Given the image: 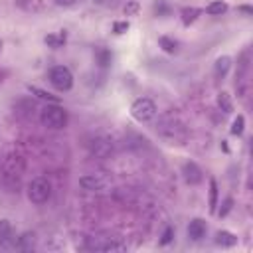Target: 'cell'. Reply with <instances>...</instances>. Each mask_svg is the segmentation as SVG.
<instances>
[{"instance_id":"cell-25","label":"cell","mask_w":253,"mask_h":253,"mask_svg":"<svg viewBox=\"0 0 253 253\" xmlns=\"http://www.w3.org/2000/svg\"><path fill=\"white\" fill-rule=\"evenodd\" d=\"M172 237H174V227H166L164 229V233H162V239H160V245H168L170 241H172Z\"/></svg>"},{"instance_id":"cell-26","label":"cell","mask_w":253,"mask_h":253,"mask_svg":"<svg viewBox=\"0 0 253 253\" xmlns=\"http://www.w3.org/2000/svg\"><path fill=\"white\" fill-rule=\"evenodd\" d=\"M231 206H233V200H231V198H225V200H223V204H221V210L217 211V213H219V217L227 215V213H229V210H231Z\"/></svg>"},{"instance_id":"cell-29","label":"cell","mask_w":253,"mask_h":253,"mask_svg":"<svg viewBox=\"0 0 253 253\" xmlns=\"http://www.w3.org/2000/svg\"><path fill=\"white\" fill-rule=\"evenodd\" d=\"M237 10H239V12H243V14H247V16H251V14H253V8H251V6H247V4L237 6Z\"/></svg>"},{"instance_id":"cell-11","label":"cell","mask_w":253,"mask_h":253,"mask_svg":"<svg viewBox=\"0 0 253 253\" xmlns=\"http://www.w3.org/2000/svg\"><path fill=\"white\" fill-rule=\"evenodd\" d=\"M213 241H215V245H219V247H233V245H237V235L231 233V231H227V229H219V231L215 233Z\"/></svg>"},{"instance_id":"cell-3","label":"cell","mask_w":253,"mask_h":253,"mask_svg":"<svg viewBox=\"0 0 253 253\" xmlns=\"http://www.w3.org/2000/svg\"><path fill=\"white\" fill-rule=\"evenodd\" d=\"M154 115H156V105H154L152 99L140 97V99L132 101V105H130V117H132L134 121L146 123V121H150Z\"/></svg>"},{"instance_id":"cell-12","label":"cell","mask_w":253,"mask_h":253,"mask_svg":"<svg viewBox=\"0 0 253 253\" xmlns=\"http://www.w3.org/2000/svg\"><path fill=\"white\" fill-rule=\"evenodd\" d=\"M111 150H113V144H111L109 140H103V138L93 140V144H91V152H93L95 156H101V158H105Z\"/></svg>"},{"instance_id":"cell-4","label":"cell","mask_w":253,"mask_h":253,"mask_svg":"<svg viewBox=\"0 0 253 253\" xmlns=\"http://www.w3.org/2000/svg\"><path fill=\"white\" fill-rule=\"evenodd\" d=\"M49 83L57 91H69L73 87V73L65 65H55L49 69Z\"/></svg>"},{"instance_id":"cell-5","label":"cell","mask_w":253,"mask_h":253,"mask_svg":"<svg viewBox=\"0 0 253 253\" xmlns=\"http://www.w3.org/2000/svg\"><path fill=\"white\" fill-rule=\"evenodd\" d=\"M126 245L117 237H89L85 249L89 251H123Z\"/></svg>"},{"instance_id":"cell-13","label":"cell","mask_w":253,"mask_h":253,"mask_svg":"<svg viewBox=\"0 0 253 253\" xmlns=\"http://www.w3.org/2000/svg\"><path fill=\"white\" fill-rule=\"evenodd\" d=\"M18 249H22V251H32L34 249V245H36V235L32 233V231H26V233H22L20 237H18Z\"/></svg>"},{"instance_id":"cell-17","label":"cell","mask_w":253,"mask_h":253,"mask_svg":"<svg viewBox=\"0 0 253 253\" xmlns=\"http://www.w3.org/2000/svg\"><path fill=\"white\" fill-rule=\"evenodd\" d=\"M158 45H160L166 53H176V49H178V42L172 40V38H168V36H160V38H158Z\"/></svg>"},{"instance_id":"cell-10","label":"cell","mask_w":253,"mask_h":253,"mask_svg":"<svg viewBox=\"0 0 253 253\" xmlns=\"http://www.w3.org/2000/svg\"><path fill=\"white\" fill-rule=\"evenodd\" d=\"M229 69H231V57L229 55H219L215 59V63H213V75L217 79H223Z\"/></svg>"},{"instance_id":"cell-19","label":"cell","mask_w":253,"mask_h":253,"mask_svg":"<svg viewBox=\"0 0 253 253\" xmlns=\"http://www.w3.org/2000/svg\"><path fill=\"white\" fill-rule=\"evenodd\" d=\"M215 206H217V182L210 178V211L211 213H215Z\"/></svg>"},{"instance_id":"cell-15","label":"cell","mask_w":253,"mask_h":253,"mask_svg":"<svg viewBox=\"0 0 253 253\" xmlns=\"http://www.w3.org/2000/svg\"><path fill=\"white\" fill-rule=\"evenodd\" d=\"M202 14V10L200 8H196V6H186V8H182V24L184 26H190L192 22H196V18Z\"/></svg>"},{"instance_id":"cell-23","label":"cell","mask_w":253,"mask_h":253,"mask_svg":"<svg viewBox=\"0 0 253 253\" xmlns=\"http://www.w3.org/2000/svg\"><path fill=\"white\" fill-rule=\"evenodd\" d=\"M138 10H140V4H138V2H126V6L123 8L125 16H136Z\"/></svg>"},{"instance_id":"cell-8","label":"cell","mask_w":253,"mask_h":253,"mask_svg":"<svg viewBox=\"0 0 253 253\" xmlns=\"http://www.w3.org/2000/svg\"><path fill=\"white\" fill-rule=\"evenodd\" d=\"M206 231H208V223L202 217H194L188 225V237L192 241H200L202 237H206Z\"/></svg>"},{"instance_id":"cell-24","label":"cell","mask_w":253,"mask_h":253,"mask_svg":"<svg viewBox=\"0 0 253 253\" xmlns=\"http://www.w3.org/2000/svg\"><path fill=\"white\" fill-rule=\"evenodd\" d=\"M154 14H156V16H168V14H170V8L166 6V2L158 0V2L154 4Z\"/></svg>"},{"instance_id":"cell-1","label":"cell","mask_w":253,"mask_h":253,"mask_svg":"<svg viewBox=\"0 0 253 253\" xmlns=\"http://www.w3.org/2000/svg\"><path fill=\"white\" fill-rule=\"evenodd\" d=\"M49 196H51V184L47 178L38 176L28 184V198L32 204H38V206L45 204L49 200Z\"/></svg>"},{"instance_id":"cell-7","label":"cell","mask_w":253,"mask_h":253,"mask_svg":"<svg viewBox=\"0 0 253 253\" xmlns=\"http://www.w3.org/2000/svg\"><path fill=\"white\" fill-rule=\"evenodd\" d=\"M182 176H184L186 184H190V186H196V184H200V182L204 180L202 168H200L196 162H192V160L184 162V166H182Z\"/></svg>"},{"instance_id":"cell-20","label":"cell","mask_w":253,"mask_h":253,"mask_svg":"<svg viewBox=\"0 0 253 253\" xmlns=\"http://www.w3.org/2000/svg\"><path fill=\"white\" fill-rule=\"evenodd\" d=\"M45 43H47L49 47H59V45L65 43V34H63V32H59V34H49V36H45Z\"/></svg>"},{"instance_id":"cell-14","label":"cell","mask_w":253,"mask_h":253,"mask_svg":"<svg viewBox=\"0 0 253 253\" xmlns=\"http://www.w3.org/2000/svg\"><path fill=\"white\" fill-rule=\"evenodd\" d=\"M227 4L225 2H221V0H213V2H210L208 6H206V14H210V16H221V14H225L227 12Z\"/></svg>"},{"instance_id":"cell-21","label":"cell","mask_w":253,"mask_h":253,"mask_svg":"<svg viewBox=\"0 0 253 253\" xmlns=\"http://www.w3.org/2000/svg\"><path fill=\"white\" fill-rule=\"evenodd\" d=\"M28 91H30V93H34V95H38V97H40V99H43V101L57 103V97H53L51 93H47V91H43V89H40V87H36V85H28Z\"/></svg>"},{"instance_id":"cell-9","label":"cell","mask_w":253,"mask_h":253,"mask_svg":"<svg viewBox=\"0 0 253 253\" xmlns=\"http://www.w3.org/2000/svg\"><path fill=\"white\" fill-rule=\"evenodd\" d=\"M16 243V237H14V229H12V223L8 219H0V247L8 249Z\"/></svg>"},{"instance_id":"cell-30","label":"cell","mask_w":253,"mask_h":253,"mask_svg":"<svg viewBox=\"0 0 253 253\" xmlns=\"http://www.w3.org/2000/svg\"><path fill=\"white\" fill-rule=\"evenodd\" d=\"M0 51H2V42H0Z\"/></svg>"},{"instance_id":"cell-22","label":"cell","mask_w":253,"mask_h":253,"mask_svg":"<svg viewBox=\"0 0 253 253\" xmlns=\"http://www.w3.org/2000/svg\"><path fill=\"white\" fill-rule=\"evenodd\" d=\"M243 128H245V117L243 115H237L233 119V123H231V134L239 136V134H243Z\"/></svg>"},{"instance_id":"cell-27","label":"cell","mask_w":253,"mask_h":253,"mask_svg":"<svg viewBox=\"0 0 253 253\" xmlns=\"http://www.w3.org/2000/svg\"><path fill=\"white\" fill-rule=\"evenodd\" d=\"M128 26H130V24H128L126 20H125V22H115V24H113V32H115V34H125V32L128 30Z\"/></svg>"},{"instance_id":"cell-2","label":"cell","mask_w":253,"mask_h":253,"mask_svg":"<svg viewBox=\"0 0 253 253\" xmlns=\"http://www.w3.org/2000/svg\"><path fill=\"white\" fill-rule=\"evenodd\" d=\"M42 125L47 126V128H63L65 123H67V113L63 107L59 105H47L42 109Z\"/></svg>"},{"instance_id":"cell-18","label":"cell","mask_w":253,"mask_h":253,"mask_svg":"<svg viewBox=\"0 0 253 253\" xmlns=\"http://www.w3.org/2000/svg\"><path fill=\"white\" fill-rule=\"evenodd\" d=\"M95 57H97V63H99L101 67H107V65L111 63V59H113L111 51L105 49V47H97V49H95Z\"/></svg>"},{"instance_id":"cell-6","label":"cell","mask_w":253,"mask_h":253,"mask_svg":"<svg viewBox=\"0 0 253 253\" xmlns=\"http://www.w3.org/2000/svg\"><path fill=\"white\" fill-rule=\"evenodd\" d=\"M79 186L87 192H103L111 186V178L105 174H87L79 178Z\"/></svg>"},{"instance_id":"cell-28","label":"cell","mask_w":253,"mask_h":253,"mask_svg":"<svg viewBox=\"0 0 253 253\" xmlns=\"http://www.w3.org/2000/svg\"><path fill=\"white\" fill-rule=\"evenodd\" d=\"M57 6H63V8H69V6H73L77 0H53Z\"/></svg>"},{"instance_id":"cell-16","label":"cell","mask_w":253,"mask_h":253,"mask_svg":"<svg viewBox=\"0 0 253 253\" xmlns=\"http://www.w3.org/2000/svg\"><path fill=\"white\" fill-rule=\"evenodd\" d=\"M217 109H219V111H223L225 115L233 113V103H231V97H229V93L221 91V93L217 95Z\"/></svg>"}]
</instances>
